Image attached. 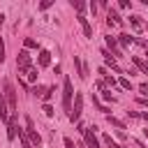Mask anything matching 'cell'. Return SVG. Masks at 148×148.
Masks as SVG:
<instances>
[{"label": "cell", "instance_id": "cell-30", "mask_svg": "<svg viewBox=\"0 0 148 148\" xmlns=\"http://www.w3.org/2000/svg\"><path fill=\"white\" fill-rule=\"evenodd\" d=\"M51 5H53V2H51V0H44V2H42V5H39V9H49V7H51Z\"/></svg>", "mask_w": 148, "mask_h": 148}, {"label": "cell", "instance_id": "cell-21", "mask_svg": "<svg viewBox=\"0 0 148 148\" xmlns=\"http://www.w3.org/2000/svg\"><path fill=\"white\" fill-rule=\"evenodd\" d=\"M23 46H25V49H37L39 44H37V42H35L32 37H25V42H23Z\"/></svg>", "mask_w": 148, "mask_h": 148}, {"label": "cell", "instance_id": "cell-20", "mask_svg": "<svg viewBox=\"0 0 148 148\" xmlns=\"http://www.w3.org/2000/svg\"><path fill=\"white\" fill-rule=\"evenodd\" d=\"M106 120H109V123H111V125H116V127H118V130H125V123H123V120H118V118H113V116H109V118H106Z\"/></svg>", "mask_w": 148, "mask_h": 148}, {"label": "cell", "instance_id": "cell-11", "mask_svg": "<svg viewBox=\"0 0 148 148\" xmlns=\"http://www.w3.org/2000/svg\"><path fill=\"white\" fill-rule=\"evenodd\" d=\"M37 62H39V67H49V65H51V53H49L46 49H42L39 56H37Z\"/></svg>", "mask_w": 148, "mask_h": 148}, {"label": "cell", "instance_id": "cell-25", "mask_svg": "<svg viewBox=\"0 0 148 148\" xmlns=\"http://www.w3.org/2000/svg\"><path fill=\"white\" fill-rule=\"evenodd\" d=\"M53 92H56V88H53V86H51V88H46V90H44V99H51V95H53Z\"/></svg>", "mask_w": 148, "mask_h": 148}, {"label": "cell", "instance_id": "cell-33", "mask_svg": "<svg viewBox=\"0 0 148 148\" xmlns=\"http://www.w3.org/2000/svg\"><path fill=\"white\" fill-rule=\"evenodd\" d=\"M32 92H35V95H39V92H44V88H42V86H35V88H32Z\"/></svg>", "mask_w": 148, "mask_h": 148}, {"label": "cell", "instance_id": "cell-13", "mask_svg": "<svg viewBox=\"0 0 148 148\" xmlns=\"http://www.w3.org/2000/svg\"><path fill=\"white\" fill-rule=\"evenodd\" d=\"M111 23H116V25L123 23V18H120V14H118L116 9H109V25H111Z\"/></svg>", "mask_w": 148, "mask_h": 148}, {"label": "cell", "instance_id": "cell-17", "mask_svg": "<svg viewBox=\"0 0 148 148\" xmlns=\"http://www.w3.org/2000/svg\"><path fill=\"white\" fill-rule=\"evenodd\" d=\"M18 139H21V143H23V148H32V143H30V139L25 136V132H21V130H18Z\"/></svg>", "mask_w": 148, "mask_h": 148}, {"label": "cell", "instance_id": "cell-5", "mask_svg": "<svg viewBox=\"0 0 148 148\" xmlns=\"http://www.w3.org/2000/svg\"><path fill=\"white\" fill-rule=\"evenodd\" d=\"M81 111H83V95L81 92H76V97H74V106H72V116H69V120L74 123V120H79V116H81Z\"/></svg>", "mask_w": 148, "mask_h": 148}, {"label": "cell", "instance_id": "cell-12", "mask_svg": "<svg viewBox=\"0 0 148 148\" xmlns=\"http://www.w3.org/2000/svg\"><path fill=\"white\" fill-rule=\"evenodd\" d=\"M0 120L9 123V111H7V99H5V95H0Z\"/></svg>", "mask_w": 148, "mask_h": 148}, {"label": "cell", "instance_id": "cell-24", "mask_svg": "<svg viewBox=\"0 0 148 148\" xmlns=\"http://www.w3.org/2000/svg\"><path fill=\"white\" fill-rule=\"evenodd\" d=\"M120 86H123L125 90H132V83H130V79H125V76L120 79Z\"/></svg>", "mask_w": 148, "mask_h": 148}, {"label": "cell", "instance_id": "cell-32", "mask_svg": "<svg viewBox=\"0 0 148 148\" xmlns=\"http://www.w3.org/2000/svg\"><path fill=\"white\" fill-rule=\"evenodd\" d=\"M130 5H132V2H130V0H120V9H127V7H130Z\"/></svg>", "mask_w": 148, "mask_h": 148}, {"label": "cell", "instance_id": "cell-18", "mask_svg": "<svg viewBox=\"0 0 148 148\" xmlns=\"http://www.w3.org/2000/svg\"><path fill=\"white\" fill-rule=\"evenodd\" d=\"M72 5H74V9L83 16V9H86V2H81V0H72Z\"/></svg>", "mask_w": 148, "mask_h": 148}, {"label": "cell", "instance_id": "cell-29", "mask_svg": "<svg viewBox=\"0 0 148 148\" xmlns=\"http://www.w3.org/2000/svg\"><path fill=\"white\" fill-rule=\"evenodd\" d=\"M139 90H141V92L148 97V81H146V83H141V86H139Z\"/></svg>", "mask_w": 148, "mask_h": 148}, {"label": "cell", "instance_id": "cell-10", "mask_svg": "<svg viewBox=\"0 0 148 148\" xmlns=\"http://www.w3.org/2000/svg\"><path fill=\"white\" fill-rule=\"evenodd\" d=\"M76 18H79V23H81V30H83V37H92V25L88 23V18H86V16H81V14H79Z\"/></svg>", "mask_w": 148, "mask_h": 148}, {"label": "cell", "instance_id": "cell-31", "mask_svg": "<svg viewBox=\"0 0 148 148\" xmlns=\"http://www.w3.org/2000/svg\"><path fill=\"white\" fill-rule=\"evenodd\" d=\"M65 148H74V141L69 136H65Z\"/></svg>", "mask_w": 148, "mask_h": 148}, {"label": "cell", "instance_id": "cell-26", "mask_svg": "<svg viewBox=\"0 0 148 148\" xmlns=\"http://www.w3.org/2000/svg\"><path fill=\"white\" fill-rule=\"evenodd\" d=\"M42 111H44V113H46L49 118L53 116V106H51V104H44V109H42Z\"/></svg>", "mask_w": 148, "mask_h": 148}, {"label": "cell", "instance_id": "cell-6", "mask_svg": "<svg viewBox=\"0 0 148 148\" xmlns=\"http://www.w3.org/2000/svg\"><path fill=\"white\" fill-rule=\"evenodd\" d=\"M16 120H18V116H16V111L9 116V123H7V139L12 141L16 134H18V125H16Z\"/></svg>", "mask_w": 148, "mask_h": 148}, {"label": "cell", "instance_id": "cell-23", "mask_svg": "<svg viewBox=\"0 0 148 148\" xmlns=\"http://www.w3.org/2000/svg\"><path fill=\"white\" fill-rule=\"evenodd\" d=\"M104 143H106V146H109V148H120V146H118V143H116V141H113V139H111V136H109V134H106V136H104Z\"/></svg>", "mask_w": 148, "mask_h": 148}, {"label": "cell", "instance_id": "cell-3", "mask_svg": "<svg viewBox=\"0 0 148 148\" xmlns=\"http://www.w3.org/2000/svg\"><path fill=\"white\" fill-rule=\"evenodd\" d=\"M16 67H18V72H28V69L32 67V60H30V53H28V51H21V53H18Z\"/></svg>", "mask_w": 148, "mask_h": 148}, {"label": "cell", "instance_id": "cell-4", "mask_svg": "<svg viewBox=\"0 0 148 148\" xmlns=\"http://www.w3.org/2000/svg\"><path fill=\"white\" fill-rule=\"evenodd\" d=\"M5 99H7L9 109H12V111H16V90H14V86H12L9 81L5 83Z\"/></svg>", "mask_w": 148, "mask_h": 148}, {"label": "cell", "instance_id": "cell-16", "mask_svg": "<svg viewBox=\"0 0 148 148\" xmlns=\"http://www.w3.org/2000/svg\"><path fill=\"white\" fill-rule=\"evenodd\" d=\"M74 65H76V74L83 79V62H81V58H79V56H74Z\"/></svg>", "mask_w": 148, "mask_h": 148}, {"label": "cell", "instance_id": "cell-27", "mask_svg": "<svg viewBox=\"0 0 148 148\" xmlns=\"http://www.w3.org/2000/svg\"><path fill=\"white\" fill-rule=\"evenodd\" d=\"M5 60V42H2V37H0V62Z\"/></svg>", "mask_w": 148, "mask_h": 148}, {"label": "cell", "instance_id": "cell-19", "mask_svg": "<svg viewBox=\"0 0 148 148\" xmlns=\"http://www.w3.org/2000/svg\"><path fill=\"white\" fill-rule=\"evenodd\" d=\"M130 23L134 30H141V16H130Z\"/></svg>", "mask_w": 148, "mask_h": 148}, {"label": "cell", "instance_id": "cell-36", "mask_svg": "<svg viewBox=\"0 0 148 148\" xmlns=\"http://www.w3.org/2000/svg\"><path fill=\"white\" fill-rule=\"evenodd\" d=\"M146 44H148V42H146Z\"/></svg>", "mask_w": 148, "mask_h": 148}, {"label": "cell", "instance_id": "cell-2", "mask_svg": "<svg viewBox=\"0 0 148 148\" xmlns=\"http://www.w3.org/2000/svg\"><path fill=\"white\" fill-rule=\"evenodd\" d=\"M25 136L30 139V143H32V146H39V143H42V136L37 134V130H35V125H32V118H30V116H25Z\"/></svg>", "mask_w": 148, "mask_h": 148}, {"label": "cell", "instance_id": "cell-34", "mask_svg": "<svg viewBox=\"0 0 148 148\" xmlns=\"http://www.w3.org/2000/svg\"><path fill=\"white\" fill-rule=\"evenodd\" d=\"M136 102H139V104H141V106H148V99H146V97H139V99H136Z\"/></svg>", "mask_w": 148, "mask_h": 148}, {"label": "cell", "instance_id": "cell-14", "mask_svg": "<svg viewBox=\"0 0 148 148\" xmlns=\"http://www.w3.org/2000/svg\"><path fill=\"white\" fill-rule=\"evenodd\" d=\"M132 62H134V65H136V67H139V69H141L143 74H148V62H143V60H141L139 56H134V58H132Z\"/></svg>", "mask_w": 148, "mask_h": 148}, {"label": "cell", "instance_id": "cell-28", "mask_svg": "<svg viewBox=\"0 0 148 148\" xmlns=\"http://www.w3.org/2000/svg\"><path fill=\"white\" fill-rule=\"evenodd\" d=\"M102 97H104V99H111V88H104V90H102Z\"/></svg>", "mask_w": 148, "mask_h": 148}, {"label": "cell", "instance_id": "cell-15", "mask_svg": "<svg viewBox=\"0 0 148 148\" xmlns=\"http://www.w3.org/2000/svg\"><path fill=\"white\" fill-rule=\"evenodd\" d=\"M118 39H120V44H123V46H130V44L134 42V37H130L127 32H123V35H118Z\"/></svg>", "mask_w": 148, "mask_h": 148}, {"label": "cell", "instance_id": "cell-8", "mask_svg": "<svg viewBox=\"0 0 148 148\" xmlns=\"http://www.w3.org/2000/svg\"><path fill=\"white\" fill-rule=\"evenodd\" d=\"M106 46H109V53H111V58L116 60V58H120L123 53H120V49H118V42H116V37H106Z\"/></svg>", "mask_w": 148, "mask_h": 148}, {"label": "cell", "instance_id": "cell-1", "mask_svg": "<svg viewBox=\"0 0 148 148\" xmlns=\"http://www.w3.org/2000/svg\"><path fill=\"white\" fill-rule=\"evenodd\" d=\"M72 97H74V88H72V81L65 76V81H62V109L67 116H72Z\"/></svg>", "mask_w": 148, "mask_h": 148}, {"label": "cell", "instance_id": "cell-35", "mask_svg": "<svg viewBox=\"0 0 148 148\" xmlns=\"http://www.w3.org/2000/svg\"><path fill=\"white\" fill-rule=\"evenodd\" d=\"M139 118H143V120H148V111H141V113H139Z\"/></svg>", "mask_w": 148, "mask_h": 148}, {"label": "cell", "instance_id": "cell-7", "mask_svg": "<svg viewBox=\"0 0 148 148\" xmlns=\"http://www.w3.org/2000/svg\"><path fill=\"white\" fill-rule=\"evenodd\" d=\"M95 130H97V127H90V130L83 132V139H86V146H88V148H99V141H97V136H95Z\"/></svg>", "mask_w": 148, "mask_h": 148}, {"label": "cell", "instance_id": "cell-22", "mask_svg": "<svg viewBox=\"0 0 148 148\" xmlns=\"http://www.w3.org/2000/svg\"><path fill=\"white\" fill-rule=\"evenodd\" d=\"M25 76H28V81H37V69H35V67H30V69L25 72Z\"/></svg>", "mask_w": 148, "mask_h": 148}, {"label": "cell", "instance_id": "cell-9", "mask_svg": "<svg viewBox=\"0 0 148 148\" xmlns=\"http://www.w3.org/2000/svg\"><path fill=\"white\" fill-rule=\"evenodd\" d=\"M102 56H104V62H106V65H109V67H111V69H113L116 74H123V69L118 67V62H116V60L111 58V53H109L106 49H102Z\"/></svg>", "mask_w": 148, "mask_h": 148}]
</instances>
